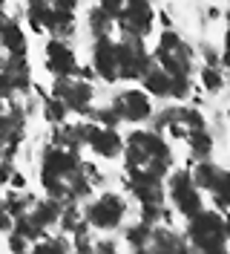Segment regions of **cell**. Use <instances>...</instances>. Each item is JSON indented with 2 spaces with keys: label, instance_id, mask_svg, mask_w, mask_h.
I'll return each instance as SVG.
<instances>
[{
  "label": "cell",
  "instance_id": "obj_1",
  "mask_svg": "<svg viewBox=\"0 0 230 254\" xmlns=\"http://www.w3.org/2000/svg\"><path fill=\"white\" fill-rule=\"evenodd\" d=\"M187 246L199 254H225L228 252V220L222 211L201 208L187 220Z\"/></svg>",
  "mask_w": 230,
  "mask_h": 254
},
{
  "label": "cell",
  "instance_id": "obj_2",
  "mask_svg": "<svg viewBox=\"0 0 230 254\" xmlns=\"http://www.w3.org/2000/svg\"><path fill=\"white\" fill-rule=\"evenodd\" d=\"M153 61L158 64V66H164L170 75H190V72H193V52H190V47L182 41V35L173 32V29H167L158 38Z\"/></svg>",
  "mask_w": 230,
  "mask_h": 254
},
{
  "label": "cell",
  "instance_id": "obj_3",
  "mask_svg": "<svg viewBox=\"0 0 230 254\" xmlns=\"http://www.w3.org/2000/svg\"><path fill=\"white\" fill-rule=\"evenodd\" d=\"M153 55L144 47V38L136 35H121V41H115V64H118V78L124 81H138L144 75V69L150 66Z\"/></svg>",
  "mask_w": 230,
  "mask_h": 254
},
{
  "label": "cell",
  "instance_id": "obj_4",
  "mask_svg": "<svg viewBox=\"0 0 230 254\" xmlns=\"http://www.w3.org/2000/svg\"><path fill=\"white\" fill-rule=\"evenodd\" d=\"M167 196L173 208L182 214L184 220H190L193 214H199L201 208H204V196H201V190L193 185V179H190V171L187 168H176L167 179Z\"/></svg>",
  "mask_w": 230,
  "mask_h": 254
},
{
  "label": "cell",
  "instance_id": "obj_5",
  "mask_svg": "<svg viewBox=\"0 0 230 254\" xmlns=\"http://www.w3.org/2000/svg\"><path fill=\"white\" fill-rule=\"evenodd\" d=\"M81 214H84V220L90 222L92 228H98V231H112V228H118L124 222V217H127V202H124V196L107 190V193L95 196Z\"/></svg>",
  "mask_w": 230,
  "mask_h": 254
},
{
  "label": "cell",
  "instance_id": "obj_6",
  "mask_svg": "<svg viewBox=\"0 0 230 254\" xmlns=\"http://www.w3.org/2000/svg\"><path fill=\"white\" fill-rule=\"evenodd\" d=\"M49 93L58 95L63 104H66V110H72V113L87 116V113L92 110V98H95L92 81H81V78H75V75H55Z\"/></svg>",
  "mask_w": 230,
  "mask_h": 254
},
{
  "label": "cell",
  "instance_id": "obj_7",
  "mask_svg": "<svg viewBox=\"0 0 230 254\" xmlns=\"http://www.w3.org/2000/svg\"><path fill=\"white\" fill-rule=\"evenodd\" d=\"M153 20H155V9L150 6V0H124V9L121 15L115 17V26H118L121 35L144 38L153 29Z\"/></svg>",
  "mask_w": 230,
  "mask_h": 254
},
{
  "label": "cell",
  "instance_id": "obj_8",
  "mask_svg": "<svg viewBox=\"0 0 230 254\" xmlns=\"http://www.w3.org/2000/svg\"><path fill=\"white\" fill-rule=\"evenodd\" d=\"M109 107H115V113L121 116V122H133V125H141L153 116V101L150 95L138 87H130V90H121V93L112 95Z\"/></svg>",
  "mask_w": 230,
  "mask_h": 254
},
{
  "label": "cell",
  "instance_id": "obj_9",
  "mask_svg": "<svg viewBox=\"0 0 230 254\" xmlns=\"http://www.w3.org/2000/svg\"><path fill=\"white\" fill-rule=\"evenodd\" d=\"M92 69L98 78H104L107 84L118 81V64H115V41L112 35H101L92 44Z\"/></svg>",
  "mask_w": 230,
  "mask_h": 254
},
{
  "label": "cell",
  "instance_id": "obj_10",
  "mask_svg": "<svg viewBox=\"0 0 230 254\" xmlns=\"http://www.w3.org/2000/svg\"><path fill=\"white\" fill-rule=\"evenodd\" d=\"M46 69L52 72V75H75V52L72 47L63 41V38H52L49 44H46Z\"/></svg>",
  "mask_w": 230,
  "mask_h": 254
},
{
  "label": "cell",
  "instance_id": "obj_11",
  "mask_svg": "<svg viewBox=\"0 0 230 254\" xmlns=\"http://www.w3.org/2000/svg\"><path fill=\"white\" fill-rule=\"evenodd\" d=\"M0 72L6 75L9 81V87H12V93H29L32 87V72H29V64H26V55H9L6 52V58L0 61Z\"/></svg>",
  "mask_w": 230,
  "mask_h": 254
},
{
  "label": "cell",
  "instance_id": "obj_12",
  "mask_svg": "<svg viewBox=\"0 0 230 254\" xmlns=\"http://www.w3.org/2000/svg\"><path fill=\"white\" fill-rule=\"evenodd\" d=\"M190 179H193V185L199 190H207V193H213L219 185H225L230 179V174L222 168V165H216L210 159H199L196 162V168L190 171Z\"/></svg>",
  "mask_w": 230,
  "mask_h": 254
},
{
  "label": "cell",
  "instance_id": "obj_13",
  "mask_svg": "<svg viewBox=\"0 0 230 254\" xmlns=\"http://www.w3.org/2000/svg\"><path fill=\"white\" fill-rule=\"evenodd\" d=\"M87 147H92V153L101 159H115V156H121V150H124V136H118L115 127L98 125V130L87 139Z\"/></svg>",
  "mask_w": 230,
  "mask_h": 254
},
{
  "label": "cell",
  "instance_id": "obj_14",
  "mask_svg": "<svg viewBox=\"0 0 230 254\" xmlns=\"http://www.w3.org/2000/svg\"><path fill=\"white\" fill-rule=\"evenodd\" d=\"M141 90L147 95H158V98H170V72L164 66H158L155 61H150V66L141 75Z\"/></svg>",
  "mask_w": 230,
  "mask_h": 254
},
{
  "label": "cell",
  "instance_id": "obj_15",
  "mask_svg": "<svg viewBox=\"0 0 230 254\" xmlns=\"http://www.w3.org/2000/svg\"><path fill=\"white\" fill-rule=\"evenodd\" d=\"M150 252H184L187 249V240L179 237L170 225H158L155 222L153 231H150Z\"/></svg>",
  "mask_w": 230,
  "mask_h": 254
},
{
  "label": "cell",
  "instance_id": "obj_16",
  "mask_svg": "<svg viewBox=\"0 0 230 254\" xmlns=\"http://www.w3.org/2000/svg\"><path fill=\"white\" fill-rule=\"evenodd\" d=\"M61 202L58 199H52V196H46V199H35V205L26 211L32 220L38 222L41 228H49V225H58V217H61Z\"/></svg>",
  "mask_w": 230,
  "mask_h": 254
},
{
  "label": "cell",
  "instance_id": "obj_17",
  "mask_svg": "<svg viewBox=\"0 0 230 254\" xmlns=\"http://www.w3.org/2000/svg\"><path fill=\"white\" fill-rule=\"evenodd\" d=\"M0 47L6 49L9 55H26V35L23 26L17 20H6L0 29Z\"/></svg>",
  "mask_w": 230,
  "mask_h": 254
},
{
  "label": "cell",
  "instance_id": "obj_18",
  "mask_svg": "<svg viewBox=\"0 0 230 254\" xmlns=\"http://www.w3.org/2000/svg\"><path fill=\"white\" fill-rule=\"evenodd\" d=\"M187 147H190L193 162L210 159V153H213V136H210V130L201 127V130H196V133H190V136H187Z\"/></svg>",
  "mask_w": 230,
  "mask_h": 254
},
{
  "label": "cell",
  "instance_id": "obj_19",
  "mask_svg": "<svg viewBox=\"0 0 230 254\" xmlns=\"http://www.w3.org/2000/svg\"><path fill=\"white\" fill-rule=\"evenodd\" d=\"M52 38H72L75 35V15L69 9H52V23H49Z\"/></svg>",
  "mask_w": 230,
  "mask_h": 254
},
{
  "label": "cell",
  "instance_id": "obj_20",
  "mask_svg": "<svg viewBox=\"0 0 230 254\" xmlns=\"http://www.w3.org/2000/svg\"><path fill=\"white\" fill-rule=\"evenodd\" d=\"M52 144H61V147H69V150H78L81 147V130H78V125H66V122H61V125H55V133H52Z\"/></svg>",
  "mask_w": 230,
  "mask_h": 254
},
{
  "label": "cell",
  "instance_id": "obj_21",
  "mask_svg": "<svg viewBox=\"0 0 230 254\" xmlns=\"http://www.w3.org/2000/svg\"><path fill=\"white\" fill-rule=\"evenodd\" d=\"M90 32L92 38H101V35H112L115 32V17H109L101 6H95V9H90Z\"/></svg>",
  "mask_w": 230,
  "mask_h": 254
},
{
  "label": "cell",
  "instance_id": "obj_22",
  "mask_svg": "<svg viewBox=\"0 0 230 254\" xmlns=\"http://www.w3.org/2000/svg\"><path fill=\"white\" fill-rule=\"evenodd\" d=\"M150 231H153V225H147V222H133L127 231H124V237H127V243L133 246V249H138V252H147V246H150Z\"/></svg>",
  "mask_w": 230,
  "mask_h": 254
},
{
  "label": "cell",
  "instance_id": "obj_23",
  "mask_svg": "<svg viewBox=\"0 0 230 254\" xmlns=\"http://www.w3.org/2000/svg\"><path fill=\"white\" fill-rule=\"evenodd\" d=\"M26 20H29L32 32H38V35L49 32V23H52V6H26Z\"/></svg>",
  "mask_w": 230,
  "mask_h": 254
},
{
  "label": "cell",
  "instance_id": "obj_24",
  "mask_svg": "<svg viewBox=\"0 0 230 254\" xmlns=\"http://www.w3.org/2000/svg\"><path fill=\"white\" fill-rule=\"evenodd\" d=\"M44 119L46 122H52V125H61V122H66V116H69V110H66V104H63L58 95H44Z\"/></svg>",
  "mask_w": 230,
  "mask_h": 254
},
{
  "label": "cell",
  "instance_id": "obj_25",
  "mask_svg": "<svg viewBox=\"0 0 230 254\" xmlns=\"http://www.w3.org/2000/svg\"><path fill=\"white\" fill-rule=\"evenodd\" d=\"M201 78V87L207 90V93H222L225 90V72H222V66H207L204 64V69L199 72Z\"/></svg>",
  "mask_w": 230,
  "mask_h": 254
},
{
  "label": "cell",
  "instance_id": "obj_26",
  "mask_svg": "<svg viewBox=\"0 0 230 254\" xmlns=\"http://www.w3.org/2000/svg\"><path fill=\"white\" fill-rule=\"evenodd\" d=\"M81 222H84V214H81V208H75V205H63V208H61L58 225H61L63 234H72V231H75Z\"/></svg>",
  "mask_w": 230,
  "mask_h": 254
},
{
  "label": "cell",
  "instance_id": "obj_27",
  "mask_svg": "<svg viewBox=\"0 0 230 254\" xmlns=\"http://www.w3.org/2000/svg\"><path fill=\"white\" fill-rule=\"evenodd\" d=\"M190 93H193L190 75H170V98L184 101V98H190Z\"/></svg>",
  "mask_w": 230,
  "mask_h": 254
},
{
  "label": "cell",
  "instance_id": "obj_28",
  "mask_svg": "<svg viewBox=\"0 0 230 254\" xmlns=\"http://www.w3.org/2000/svg\"><path fill=\"white\" fill-rule=\"evenodd\" d=\"M87 119L98 122L101 127H118V125H121V116L115 113V107H104V110H90V113H87Z\"/></svg>",
  "mask_w": 230,
  "mask_h": 254
},
{
  "label": "cell",
  "instance_id": "obj_29",
  "mask_svg": "<svg viewBox=\"0 0 230 254\" xmlns=\"http://www.w3.org/2000/svg\"><path fill=\"white\" fill-rule=\"evenodd\" d=\"M12 222H15V217H12V211H9V205H6V199H0V231H12Z\"/></svg>",
  "mask_w": 230,
  "mask_h": 254
},
{
  "label": "cell",
  "instance_id": "obj_30",
  "mask_svg": "<svg viewBox=\"0 0 230 254\" xmlns=\"http://www.w3.org/2000/svg\"><path fill=\"white\" fill-rule=\"evenodd\" d=\"M201 58H204L207 66H222V55H219L210 44H204V47H201Z\"/></svg>",
  "mask_w": 230,
  "mask_h": 254
},
{
  "label": "cell",
  "instance_id": "obj_31",
  "mask_svg": "<svg viewBox=\"0 0 230 254\" xmlns=\"http://www.w3.org/2000/svg\"><path fill=\"white\" fill-rule=\"evenodd\" d=\"M98 6H101L109 17H118L121 9H124V0H98Z\"/></svg>",
  "mask_w": 230,
  "mask_h": 254
},
{
  "label": "cell",
  "instance_id": "obj_32",
  "mask_svg": "<svg viewBox=\"0 0 230 254\" xmlns=\"http://www.w3.org/2000/svg\"><path fill=\"white\" fill-rule=\"evenodd\" d=\"M29 240L26 237H20V234H15V231H9V249L12 252H29Z\"/></svg>",
  "mask_w": 230,
  "mask_h": 254
},
{
  "label": "cell",
  "instance_id": "obj_33",
  "mask_svg": "<svg viewBox=\"0 0 230 254\" xmlns=\"http://www.w3.org/2000/svg\"><path fill=\"white\" fill-rule=\"evenodd\" d=\"M15 171V165H12V159H0V188H6L9 185V176Z\"/></svg>",
  "mask_w": 230,
  "mask_h": 254
},
{
  "label": "cell",
  "instance_id": "obj_34",
  "mask_svg": "<svg viewBox=\"0 0 230 254\" xmlns=\"http://www.w3.org/2000/svg\"><path fill=\"white\" fill-rule=\"evenodd\" d=\"M9 188H15V190H23L26 188V176L20 174V171H12V176H9Z\"/></svg>",
  "mask_w": 230,
  "mask_h": 254
},
{
  "label": "cell",
  "instance_id": "obj_35",
  "mask_svg": "<svg viewBox=\"0 0 230 254\" xmlns=\"http://www.w3.org/2000/svg\"><path fill=\"white\" fill-rule=\"evenodd\" d=\"M75 78H81V81H95L98 75H95V69H92V66H75Z\"/></svg>",
  "mask_w": 230,
  "mask_h": 254
},
{
  "label": "cell",
  "instance_id": "obj_36",
  "mask_svg": "<svg viewBox=\"0 0 230 254\" xmlns=\"http://www.w3.org/2000/svg\"><path fill=\"white\" fill-rule=\"evenodd\" d=\"M92 252H115V240H104V243H92Z\"/></svg>",
  "mask_w": 230,
  "mask_h": 254
},
{
  "label": "cell",
  "instance_id": "obj_37",
  "mask_svg": "<svg viewBox=\"0 0 230 254\" xmlns=\"http://www.w3.org/2000/svg\"><path fill=\"white\" fill-rule=\"evenodd\" d=\"M12 87H9V81H6V75L0 72V98H12Z\"/></svg>",
  "mask_w": 230,
  "mask_h": 254
},
{
  "label": "cell",
  "instance_id": "obj_38",
  "mask_svg": "<svg viewBox=\"0 0 230 254\" xmlns=\"http://www.w3.org/2000/svg\"><path fill=\"white\" fill-rule=\"evenodd\" d=\"M158 17H161V26H164V29H170V26H173V20H170V15H167V12H161Z\"/></svg>",
  "mask_w": 230,
  "mask_h": 254
},
{
  "label": "cell",
  "instance_id": "obj_39",
  "mask_svg": "<svg viewBox=\"0 0 230 254\" xmlns=\"http://www.w3.org/2000/svg\"><path fill=\"white\" fill-rule=\"evenodd\" d=\"M9 17H6V12H3V6H0V29H3V23H6Z\"/></svg>",
  "mask_w": 230,
  "mask_h": 254
}]
</instances>
